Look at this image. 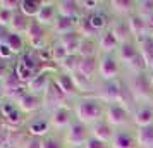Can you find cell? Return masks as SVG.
<instances>
[{"label": "cell", "mask_w": 153, "mask_h": 148, "mask_svg": "<svg viewBox=\"0 0 153 148\" xmlns=\"http://www.w3.org/2000/svg\"><path fill=\"white\" fill-rule=\"evenodd\" d=\"M105 107L107 103L97 95H81L72 102V114L77 122L91 126L105 117Z\"/></svg>", "instance_id": "cell-1"}, {"label": "cell", "mask_w": 153, "mask_h": 148, "mask_svg": "<svg viewBox=\"0 0 153 148\" xmlns=\"http://www.w3.org/2000/svg\"><path fill=\"white\" fill-rule=\"evenodd\" d=\"M127 88L131 90L134 102L139 103H152L153 100V88L150 85V76L148 72L143 74H129V78L124 79Z\"/></svg>", "instance_id": "cell-2"}, {"label": "cell", "mask_w": 153, "mask_h": 148, "mask_svg": "<svg viewBox=\"0 0 153 148\" xmlns=\"http://www.w3.org/2000/svg\"><path fill=\"white\" fill-rule=\"evenodd\" d=\"M105 120L115 129H124L132 126V112L120 103H107L105 107Z\"/></svg>", "instance_id": "cell-3"}, {"label": "cell", "mask_w": 153, "mask_h": 148, "mask_svg": "<svg viewBox=\"0 0 153 148\" xmlns=\"http://www.w3.org/2000/svg\"><path fill=\"white\" fill-rule=\"evenodd\" d=\"M48 35H50V29L40 26V24L33 19V22L29 24L28 31H26V35H24L26 43H28V48L35 50V52H40V50H43V48H48L50 43L53 42Z\"/></svg>", "instance_id": "cell-4"}, {"label": "cell", "mask_w": 153, "mask_h": 148, "mask_svg": "<svg viewBox=\"0 0 153 148\" xmlns=\"http://www.w3.org/2000/svg\"><path fill=\"white\" fill-rule=\"evenodd\" d=\"M62 140L67 148H84L86 141L90 140V126L74 120L69 129L62 134Z\"/></svg>", "instance_id": "cell-5"}, {"label": "cell", "mask_w": 153, "mask_h": 148, "mask_svg": "<svg viewBox=\"0 0 153 148\" xmlns=\"http://www.w3.org/2000/svg\"><path fill=\"white\" fill-rule=\"evenodd\" d=\"M0 119L7 129H17L19 126L24 124V114L19 110L14 100L4 98L2 107H0Z\"/></svg>", "instance_id": "cell-6"}, {"label": "cell", "mask_w": 153, "mask_h": 148, "mask_svg": "<svg viewBox=\"0 0 153 148\" xmlns=\"http://www.w3.org/2000/svg\"><path fill=\"white\" fill-rule=\"evenodd\" d=\"M48 120L50 126H52V131L57 134H64L69 126L74 122V114H72V103L69 107H60V109H55L48 114Z\"/></svg>", "instance_id": "cell-7"}, {"label": "cell", "mask_w": 153, "mask_h": 148, "mask_svg": "<svg viewBox=\"0 0 153 148\" xmlns=\"http://www.w3.org/2000/svg\"><path fill=\"white\" fill-rule=\"evenodd\" d=\"M122 72V64L119 62L115 54H108V55H100V62H98V76L102 81H115L119 79Z\"/></svg>", "instance_id": "cell-8"}, {"label": "cell", "mask_w": 153, "mask_h": 148, "mask_svg": "<svg viewBox=\"0 0 153 148\" xmlns=\"http://www.w3.org/2000/svg\"><path fill=\"white\" fill-rule=\"evenodd\" d=\"M42 98H43V109H48V114L52 112V110H55V109H60V107H69L67 103L72 102V100L57 86L53 78H52V83L48 85V88H47V91L43 93Z\"/></svg>", "instance_id": "cell-9"}, {"label": "cell", "mask_w": 153, "mask_h": 148, "mask_svg": "<svg viewBox=\"0 0 153 148\" xmlns=\"http://www.w3.org/2000/svg\"><path fill=\"white\" fill-rule=\"evenodd\" d=\"M124 88V81L122 79H115V81H102L98 86L97 97L105 103H119L120 93Z\"/></svg>", "instance_id": "cell-10"}, {"label": "cell", "mask_w": 153, "mask_h": 148, "mask_svg": "<svg viewBox=\"0 0 153 148\" xmlns=\"http://www.w3.org/2000/svg\"><path fill=\"white\" fill-rule=\"evenodd\" d=\"M98 62H100V55H91V57H81L79 64H77L76 76L84 83H93L95 76L98 74Z\"/></svg>", "instance_id": "cell-11"}, {"label": "cell", "mask_w": 153, "mask_h": 148, "mask_svg": "<svg viewBox=\"0 0 153 148\" xmlns=\"http://www.w3.org/2000/svg\"><path fill=\"white\" fill-rule=\"evenodd\" d=\"M53 81L72 102L77 97H81V91H79V86H77V81L74 78V74H67V72H62V71H57L53 74Z\"/></svg>", "instance_id": "cell-12"}, {"label": "cell", "mask_w": 153, "mask_h": 148, "mask_svg": "<svg viewBox=\"0 0 153 148\" xmlns=\"http://www.w3.org/2000/svg\"><path fill=\"white\" fill-rule=\"evenodd\" d=\"M14 102H16V105L19 107V110H21L22 114H36L43 107V98L40 95L29 91V90L22 91Z\"/></svg>", "instance_id": "cell-13"}, {"label": "cell", "mask_w": 153, "mask_h": 148, "mask_svg": "<svg viewBox=\"0 0 153 148\" xmlns=\"http://www.w3.org/2000/svg\"><path fill=\"white\" fill-rule=\"evenodd\" d=\"M26 133L28 136L33 138H47L48 134H52V126H50L48 117H43V115H35L28 120L26 124Z\"/></svg>", "instance_id": "cell-14"}, {"label": "cell", "mask_w": 153, "mask_h": 148, "mask_svg": "<svg viewBox=\"0 0 153 148\" xmlns=\"http://www.w3.org/2000/svg\"><path fill=\"white\" fill-rule=\"evenodd\" d=\"M59 17V12H57V2L55 0H43L42 9H40V14L36 16L35 21L43 26V28L50 29L53 26V22L57 21Z\"/></svg>", "instance_id": "cell-15"}, {"label": "cell", "mask_w": 153, "mask_h": 148, "mask_svg": "<svg viewBox=\"0 0 153 148\" xmlns=\"http://www.w3.org/2000/svg\"><path fill=\"white\" fill-rule=\"evenodd\" d=\"M110 148H138L136 141V127H124L117 129L115 136L110 143Z\"/></svg>", "instance_id": "cell-16"}, {"label": "cell", "mask_w": 153, "mask_h": 148, "mask_svg": "<svg viewBox=\"0 0 153 148\" xmlns=\"http://www.w3.org/2000/svg\"><path fill=\"white\" fill-rule=\"evenodd\" d=\"M132 126L136 129L153 126V105L152 103H139L132 110Z\"/></svg>", "instance_id": "cell-17"}, {"label": "cell", "mask_w": 153, "mask_h": 148, "mask_svg": "<svg viewBox=\"0 0 153 148\" xmlns=\"http://www.w3.org/2000/svg\"><path fill=\"white\" fill-rule=\"evenodd\" d=\"M127 24H129V29H131V35L134 38V42L139 43L141 40H145L150 36V29H148V22H146L145 17L138 16L136 12L132 16L127 17Z\"/></svg>", "instance_id": "cell-18"}, {"label": "cell", "mask_w": 153, "mask_h": 148, "mask_svg": "<svg viewBox=\"0 0 153 148\" xmlns=\"http://www.w3.org/2000/svg\"><path fill=\"white\" fill-rule=\"evenodd\" d=\"M57 12L60 17H67V19H74V21H79L84 16L81 4L77 0H59L57 2Z\"/></svg>", "instance_id": "cell-19"}, {"label": "cell", "mask_w": 153, "mask_h": 148, "mask_svg": "<svg viewBox=\"0 0 153 148\" xmlns=\"http://www.w3.org/2000/svg\"><path fill=\"white\" fill-rule=\"evenodd\" d=\"M115 131H117V129L112 127L110 124L105 120V117L90 126V136H93V138H97V140H100V141H103V143H108V145H110L112 140H114Z\"/></svg>", "instance_id": "cell-20"}, {"label": "cell", "mask_w": 153, "mask_h": 148, "mask_svg": "<svg viewBox=\"0 0 153 148\" xmlns=\"http://www.w3.org/2000/svg\"><path fill=\"white\" fill-rule=\"evenodd\" d=\"M141 55V52H139V47L138 43L134 42H127V43H122V45H119L117 52H115V57L119 59V62L122 64L124 67H127L132 60H136L138 57Z\"/></svg>", "instance_id": "cell-21"}, {"label": "cell", "mask_w": 153, "mask_h": 148, "mask_svg": "<svg viewBox=\"0 0 153 148\" xmlns=\"http://www.w3.org/2000/svg\"><path fill=\"white\" fill-rule=\"evenodd\" d=\"M107 5H108L112 14L122 17V19H127L129 16L136 12L138 2H134V0H110V2H107Z\"/></svg>", "instance_id": "cell-22"}, {"label": "cell", "mask_w": 153, "mask_h": 148, "mask_svg": "<svg viewBox=\"0 0 153 148\" xmlns=\"http://www.w3.org/2000/svg\"><path fill=\"white\" fill-rule=\"evenodd\" d=\"M114 36L117 38V42L122 45V43H127V42H132L134 38L131 35V29H129V24H127V19H122V17H117L115 21L110 22L108 26Z\"/></svg>", "instance_id": "cell-23"}, {"label": "cell", "mask_w": 153, "mask_h": 148, "mask_svg": "<svg viewBox=\"0 0 153 148\" xmlns=\"http://www.w3.org/2000/svg\"><path fill=\"white\" fill-rule=\"evenodd\" d=\"M50 83H52L50 71L43 69L42 72H38L35 78L28 83V90L29 91H33V93H36V95H40V97H43V93L47 91V88H48Z\"/></svg>", "instance_id": "cell-24"}, {"label": "cell", "mask_w": 153, "mask_h": 148, "mask_svg": "<svg viewBox=\"0 0 153 148\" xmlns=\"http://www.w3.org/2000/svg\"><path fill=\"white\" fill-rule=\"evenodd\" d=\"M120 43L117 42V38L114 36L110 29L103 31L102 35L98 36V50H100V55H108V54H115Z\"/></svg>", "instance_id": "cell-25"}, {"label": "cell", "mask_w": 153, "mask_h": 148, "mask_svg": "<svg viewBox=\"0 0 153 148\" xmlns=\"http://www.w3.org/2000/svg\"><path fill=\"white\" fill-rule=\"evenodd\" d=\"M72 31H77V21L74 19H67V17H57V21L53 22V26L50 28V33L52 35H57L55 38H60V36L67 35V33H72Z\"/></svg>", "instance_id": "cell-26"}, {"label": "cell", "mask_w": 153, "mask_h": 148, "mask_svg": "<svg viewBox=\"0 0 153 148\" xmlns=\"http://www.w3.org/2000/svg\"><path fill=\"white\" fill-rule=\"evenodd\" d=\"M57 40L64 45V48L67 50L69 55H77L79 47H81V42H83V36L79 35L77 31H72V33H67V35L57 38Z\"/></svg>", "instance_id": "cell-27"}, {"label": "cell", "mask_w": 153, "mask_h": 148, "mask_svg": "<svg viewBox=\"0 0 153 148\" xmlns=\"http://www.w3.org/2000/svg\"><path fill=\"white\" fill-rule=\"evenodd\" d=\"M88 22L91 24V28L97 31L98 35H102L103 31L108 29L110 26V21H108V14L105 12V10H97V12H93V14H88Z\"/></svg>", "instance_id": "cell-28"}, {"label": "cell", "mask_w": 153, "mask_h": 148, "mask_svg": "<svg viewBox=\"0 0 153 148\" xmlns=\"http://www.w3.org/2000/svg\"><path fill=\"white\" fill-rule=\"evenodd\" d=\"M31 22H33V19H29L28 16H24L21 10H16L12 14V21H10L9 29L12 33H17V35H26V31H28Z\"/></svg>", "instance_id": "cell-29"}, {"label": "cell", "mask_w": 153, "mask_h": 148, "mask_svg": "<svg viewBox=\"0 0 153 148\" xmlns=\"http://www.w3.org/2000/svg\"><path fill=\"white\" fill-rule=\"evenodd\" d=\"M7 47L10 50H12V54L14 55H22L24 52H26V47H28V43H26V38H24V35H17V33H12L10 31V35H9L7 38Z\"/></svg>", "instance_id": "cell-30"}, {"label": "cell", "mask_w": 153, "mask_h": 148, "mask_svg": "<svg viewBox=\"0 0 153 148\" xmlns=\"http://www.w3.org/2000/svg\"><path fill=\"white\" fill-rule=\"evenodd\" d=\"M43 0H19V10L24 16H28L29 19H36V16L40 14Z\"/></svg>", "instance_id": "cell-31"}, {"label": "cell", "mask_w": 153, "mask_h": 148, "mask_svg": "<svg viewBox=\"0 0 153 148\" xmlns=\"http://www.w3.org/2000/svg\"><path fill=\"white\" fill-rule=\"evenodd\" d=\"M138 148H153V126L136 129Z\"/></svg>", "instance_id": "cell-32"}, {"label": "cell", "mask_w": 153, "mask_h": 148, "mask_svg": "<svg viewBox=\"0 0 153 148\" xmlns=\"http://www.w3.org/2000/svg\"><path fill=\"white\" fill-rule=\"evenodd\" d=\"M50 54H52V62L55 64L57 67L64 62V59H65V57L69 55V54H67V50L64 48V45L59 42L57 38L50 43Z\"/></svg>", "instance_id": "cell-33"}, {"label": "cell", "mask_w": 153, "mask_h": 148, "mask_svg": "<svg viewBox=\"0 0 153 148\" xmlns=\"http://www.w3.org/2000/svg\"><path fill=\"white\" fill-rule=\"evenodd\" d=\"M77 55H79V57L100 55V50H98V40H86V38H83Z\"/></svg>", "instance_id": "cell-34"}, {"label": "cell", "mask_w": 153, "mask_h": 148, "mask_svg": "<svg viewBox=\"0 0 153 148\" xmlns=\"http://www.w3.org/2000/svg\"><path fill=\"white\" fill-rule=\"evenodd\" d=\"M79 55H67L64 59V62L59 65V71L67 72V74H76L77 71V64H79Z\"/></svg>", "instance_id": "cell-35"}, {"label": "cell", "mask_w": 153, "mask_h": 148, "mask_svg": "<svg viewBox=\"0 0 153 148\" xmlns=\"http://www.w3.org/2000/svg\"><path fill=\"white\" fill-rule=\"evenodd\" d=\"M42 148H67V147L62 140V134L53 133L42 140Z\"/></svg>", "instance_id": "cell-36"}, {"label": "cell", "mask_w": 153, "mask_h": 148, "mask_svg": "<svg viewBox=\"0 0 153 148\" xmlns=\"http://www.w3.org/2000/svg\"><path fill=\"white\" fill-rule=\"evenodd\" d=\"M136 14L148 19L153 14V0H139L136 5Z\"/></svg>", "instance_id": "cell-37"}, {"label": "cell", "mask_w": 153, "mask_h": 148, "mask_svg": "<svg viewBox=\"0 0 153 148\" xmlns=\"http://www.w3.org/2000/svg\"><path fill=\"white\" fill-rule=\"evenodd\" d=\"M0 9L16 12V10H19V0H0Z\"/></svg>", "instance_id": "cell-38"}, {"label": "cell", "mask_w": 153, "mask_h": 148, "mask_svg": "<svg viewBox=\"0 0 153 148\" xmlns=\"http://www.w3.org/2000/svg\"><path fill=\"white\" fill-rule=\"evenodd\" d=\"M12 67H14V65H10V62H7V60H2V59H0V83L7 78L9 74H10Z\"/></svg>", "instance_id": "cell-39"}, {"label": "cell", "mask_w": 153, "mask_h": 148, "mask_svg": "<svg viewBox=\"0 0 153 148\" xmlns=\"http://www.w3.org/2000/svg\"><path fill=\"white\" fill-rule=\"evenodd\" d=\"M14 57L16 55L12 54V50L7 47V43H0V59H2V60H7V62H10Z\"/></svg>", "instance_id": "cell-40"}, {"label": "cell", "mask_w": 153, "mask_h": 148, "mask_svg": "<svg viewBox=\"0 0 153 148\" xmlns=\"http://www.w3.org/2000/svg\"><path fill=\"white\" fill-rule=\"evenodd\" d=\"M12 14H14V12H10V10L0 9V26L9 28V26H10V21H12Z\"/></svg>", "instance_id": "cell-41"}, {"label": "cell", "mask_w": 153, "mask_h": 148, "mask_svg": "<svg viewBox=\"0 0 153 148\" xmlns=\"http://www.w3.org/2000/svg\"><path fill=\"white\" fill-rule=\"evenodd\" d=\"M21 148H42V138H33V136H28L24 143L21 145Z\"/></svg>", "instance_id": "cell-42"}, {"label": "cell", "mask_w": 153, "mask_h": 148, "mask_svg": "<svg viewBox=\"0 0 153 148\" xmlns=\"http://www.w3.org/2000/svg\"><path fill=\"white\" fill-rule=\"evenodd\" d=\"M84 148H110V145H108V143H103V141H100V140H97V138H93V136H90V140L86 141Z\"/></svg>", "instance_id": "cell-43"}, {"label": "cell", "mask_w": 153, "mask_h": 148, "mask_svg": "<svg viewBox=\"0 0 153 148\" xmlns=\"http://www.w3.org/2000/svg\"><path fill=\"white\" fill-rule=\"evenodd\" d=\"M9 35H10V29L5 28V26H0V43H5V42H7Z\"/></svg>", "instance_id": "cell-44"}, {"label": "cell", "mask_w": 153, "mask_h": 148, "mask_svg": "<svg viewBox=\"0 0 153 148\" xmlns=\"http://www.w3.org/2000/svg\"><path fill=\"white\" fill-rule=\"evenodd\" d=\"M146 22H148V29H150V36L153 38V14L146 19Z\"/></svg>", "instance_id": "cell-45"}, {"label": "cell", "mask_w": 153, "mask_h": 148, "mask_svg": "<svg viewBox=\"0 0 153 148\" xmlns=\"http://www.w3.org/2000/svg\"><path fill=\"white\" fill-rule=\"evenodd\" d=\"M148 76H150V85H152V88H153V74L152 72H148Z\"/></svg>", "instance_id": "cell-46"}, {"label": "cell", "mask_w": 153, "mask_h": 148, "mask_svg": "<svg viewBox=\"0 0 153 148\" xmlns=\"http://www.w3.org/2000/svg\"><path fill=\"white\" fill-rule=\"evenodd\" d=\"M148 72H152V74H153V62L148 65Z\"/></svg>", "instance_id": "cell-47"}]
</instances>
